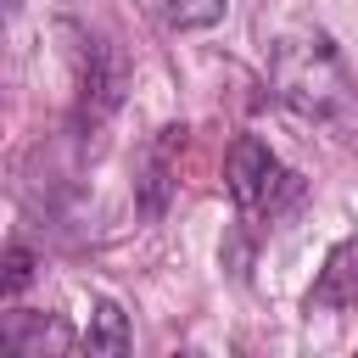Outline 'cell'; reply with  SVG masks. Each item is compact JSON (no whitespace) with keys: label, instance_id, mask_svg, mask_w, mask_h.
Instances as JSON below:
<instances>
[{"label":"cell","instance_id":"1","mask_svg":"<svg viewBox=\"0 0 358 358\" xmlns=\"http://www.w3.org/2000/svg\"><path fill=\"white\" fill-rule=\"evenodd\" d=\"M229 196H235V207H263L268 196H274V179H280V162H274V151L257 140V134H241L235 140V151H229Z\"/></svg>","mask_w":358,"mask_h":358},{"label":"cell","instance_id":"2","mask_svg":"<svg viewBox=\"0 0 358 358\" xmlns=\"http://www.w3.org/2000/svg\"><path fill=\"white\" fill-rule=\"evenodd\" d=\"M352 302H358V235L330 246V257L308 291V308H352Z\"/></svg>","mask_w":358,"mask_h":358},{"label":"cell","instance_id":"3","mask_svg":"<svg viewBox=\"0 0 358 358\" xmlns=\"http://www.w3.org/2000/svg\"><path fill=\"white\" fill-rule=\"evenodd\" d=\"M185 140V129H162V140H157V151L145 157V179H140V213L145 218H162V207H168V190H173V179H168V151Z\"/></svg>","mask_w":358,"mask_h":358},{"label":"cell","instance_id":"4","mask_svg":"<svg viewBox=\"0 0 358 358\" xmlns=\"http://www.w3.org/2000/svg\"><path fill=\"white\" fill-rule=\"evenodd\" d=\"M6 341L17 347V352H62L67 341H73V330L62 324V319H45V313H11L6 319Z\"/></svg>","mask_w":358,"mask_h":358},{"label":"cell","instance_id":"5","mask_svg":"<svg viewBox=\"0 0 358 358\" xmlns=\"http://www.w3.org/2000/svg\"><path fill=\"white\" fill-rule=\"evenodd\" d=\"M84 352L90 358H123L129 352V319L117 302H95L90 330H84Z\"/></svg>","mask_w":358,"mask_h":358},{"label":"cell","instance_id":"6","mask_svg":"<svg viewBox=\"0 0 358 358\" xmlns=\"http://www.w3.org/2000/svg\"><path fill=\"white\" fill-rule=\"evenodd\" d=\"M229 0H162V17L173 28H213Z\"/></svg>","mask_w":358,"mask_h":358},{"label":"cell","instance_id":"7","mask_svg":"<svg viewBox=\"0 0 358 358\" xmlns=\"http://www.w3.org/2000/svg\"><path fill=\"white\" fill-rule=\"evenodd\" d=\"M28 280H34V252H28V246H6V280H0V291L17 296Z\"/></svg>","mask_w":358,"mask_h":358}]
</instances>
